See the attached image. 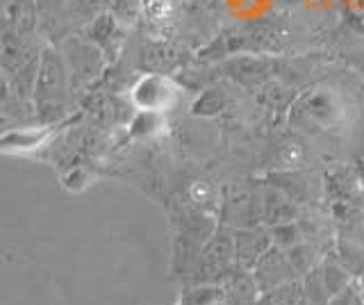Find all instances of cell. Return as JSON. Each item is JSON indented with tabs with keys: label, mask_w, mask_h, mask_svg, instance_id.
I'll list each match as a JSON object with an SVG mask.
<instances>
[{
	"label": "cell",
	"mask_w": 364,
	"mask_h": 305,
	"mask_svg": "<svg viewBox=\"0 0 364 305\" xmlns=\"http://www.w3.org/2000/svg\"><path fill=\"white\" fill-rule=\"evenodd\" d=\"M287 41H289L287 23L267 16L259 21H250V23L244 26L223 28L219 35L212 37L203 48H198L196 62L219 64L225 58H232V55H242V53L273 55L287 46Z\"/></svg>",
	"instance_id": "obj_1"
},
{
	"label": "cell",
	"mask_w": 364,
	"mask_h": 305,
	"mask_svg": "<svg viewBox=\"0 0 364 305\" xmlns=\"http://www.w3.org/2000/svg\"><path fill=\"white\" fill-rule=\"evenodd\" d=\"M348 103L337 87L316 82L296 94L287 112L289 126L305 134H333L344 128Z\"/></svg>",
	"instance_id": "obj_2"
},
{
	"label": "cell",
	"mask_w": 364,
	"mask_h": 305,
	"mask_svg": "<svg viewBox=\"0 0 364 305\" xmlns=\"http://www.w3.org/2000/svg\"><path fill=\"white\" fill-rule=\"evenodd\" d=\"M173 257H171V274L173 278L185 280L189 285L193 267L203 251V246L219 228V221L214 219L210 210H203L196 205H185L173 212Z\"/></svg>",
	"instance_id": "obj_3"
},
{
	"label": "cell",
	"mask_w": 364,
	"mask_h": 305,
	"mask_svg": "<svg viewBox=\"0 0 364 305\" xmlns=\"http://www.w3.org/2000/svg\"><path fill=\"white\" fill-rule=\"evenodd\" d=\"M66 87H68V69L62 55L53 48H46L41 53L37 80H34V89H32L39 121H55L60 117L66 100Z\"/></svg>",
	"instance_id": "obj_4"
},
{
	"label": "cell",
	"mask_w": 364,
	"mask_h": 305,
	"mask_svg": "<svg viewBox=\"0 0 364 305\" xmlns=\"http://www.w3.org/2000/svg\"><path fill=\"white\" fill-rule=\"evenodd\" d=\"M237 253H235V235L232 228L221 225L203 246L196 259L189 285H221V282L237 271Z\"/></svg>",
	"instance_id": "obj_5"
},
{
	"label": "cell",
	"mask_w": 364,
	"mask_h": 305,
	"mask_svg": "<svg viewBox=\"0 0 364 305\" xmlns=\"http://www.w3.org/2000/svg\"><path fill=\"white\" fill-rule=\"evenodd\" d=\"M182 87L166 73H144L130 89V103L136 112L166 114L180 103Z\"/></svg>",
	"instance_id": "obj_6"
},
{
	"label": "cell",
	"mask_w": 364,
	"mask_h": 305,
	"mask_svg": "<svg viewBox=\"0 0 364 305\" xmlns=\"http://www.w3.org/2000/svg\"><path fill=\"white\" fill-rule=\"evenodd\" d=\"M214 69L219 73V77H225V80H230L239 87L262 89L276 75V62L267 58V55L242 53L214 64Z\"/></svg>",
	"instance_id": "obj_7"
},
{
	"label": "cell",
	"mask_w": 364,
	"mask_h": 305,
	"mask_svg": "<svg viewBox=\"0 0 364 305\" xmlns=\"http://www.w3.org/2000/svg\"><path fill=\"white\" fill-rule=\"evenodd\" d=\"M250 274H253V280L259 294H267L271 289L287 285V282L299 280L287 253L278 246H271L269 251L257 259V264L250 269Z\"/></svg>",
	"instance_id": "obj_8"
},
{
	"label": "cell",
	"mask_w": 364,
	"mask_h": 305,
	"mask_svg": "<svg viewBox=\"0 0 364 305\" xmlns=\"http://www.w3.org/2000/svg\"><path fill=\"white\" fill-rule=\"evenodd\" d=\"M85 39H89L91 43H94V46L105 55L107 62H114L123 48L125 26L112 12H102L87 26Z\"/></svg>",
	"instance_id": "obj_9"
},
{
	"label": "cell",
	"mask_w": 364,
	"mask_h": 305,
	"mask_svg": "<svg viewBox=\"0 0 364 305\" xmlns=\"http://www.w3.org/2000/svg\"><path fill=\"white\" fill-rule=\"evenodd\" d=\"M221 225L228 228H248V225H259V196L250 194L244 189H232L230 194H225L221 203Z\"/></svg>",
	"instance_id": "obj_10"
},
{
	"label": "cell",
	"mask_w": 364,
	"mask_h": 305,
	"mask_svg": "<svg viewBox=\"0 0 364 305\" xmlns=\"http://www.w3.org/2000/svg\"><path fill=\"white\" fill-rule=\"evenodd\" d=\"M235 235V253H237V267L250 271L257 259L264 255L273 246L271 232L264 223L248 225V228H232Z\"/></svg>",
	"instance_id": "obj_11"
},
{
	"label": "cell",
	"mask_w": 364,
	"mask_h": 305,
	"mask_svg": "<svg viewBox=\"0 0 364 305\" xmlns=\"http://www.w3.org/2000/svg\"><path fill=\"white\" fill-rule=\"evenodd\" d=\"M259 217L267 228L278 223L296 221L299 219V205H296V200L291 196H287L278 187L264 185L259 194Z\"/></svg>",
	"instance_id": "obj_12"
},
{
	"label": "cell",
	"mask_w": 364,
	"mask_h": 305,
	"mask_svg": "<svg viewBox=\"0 0 364 305\" xmlns=\"http://www.w3.org/2000/svg\"><path fill=\"white\" fill-rule=\"evenodd\" d=\"M182 62V55L166 41H151L141 48L139 64L146 73H171L176 71Z\"/></svg>",
	"instance_id": "obj_13"
},
{
	"label": "cell",
	"mask_w": 364,
	"mask_h": 305,
	"mask_svg": "<svg viewBox=\"0 0 364 305\" xmlns=\"http://www.w3.org/2000/svg\"><path fill=\"white\" fill-rule=\"evenodd\" d=\"M53 128L39 126V128H7L0 132V151L9 153H26L41 149V146L50 139Z\"/></svg>",
	"instance_id": "obj_14"
},
{
	"label": "cell",
	"mask_w": 364,
	"mask_h": 305,
	"mask_svg": "<svg viewBox=\"0 0 364 305\" xmlns=\"http://www.w3.org/2000/svg\"><path fill=\"white\" fill-rule=\"evenodd\" d=\"M221 285L225 291V303H230V305H257L262 296L253 280V274L246 269H237L232 276H228L221 282Z\"/></svg>",
	"instance_id": "obj_15"
},
{
	"label": "cell",
	"mask_w": 364,
	"mask_h": 305,
	"mask_svg": "<svg viewBox=\"0 0 364 305\" xmlns=\"http://www.w3.org/2000/svg\"><path fill=\"white\" fill-rule=\"evenodd\" d=\"M228 107V94L225 89L219 85H210L200 89V94L196 100L191 103V114L193 117H203V119H212Z\"/></svg>",
	"instance_id": "obj_16"
},
{
	"label": "cell",
	"mask_w": 364,
	"mask_h": 305,
	"mask_svg": "<svg viewBox=\"0 0 364 305\" xmlns=\"http://www.w3.org/2000/svg\"><path fill=\"white\" fill-rule=\"evenodd\" d=\"M180 12V0H141V14L157 30H168L176 26Z\"/></svg>",
	"instance_id": "obj_17"
},
{
	"label": "cell",
	"mask_w": 364,
	"mask_h": 305,
	"mask_svg": "<svg viewBox=\"0 0 364 305\" xmlns=\"http://www.w3.org/2000/svg\"><path fill=\"white\" fill-rule=\"evenodd\" d=\"M328 189L330 196H335V200L339 203H353L360 191L362 185L355 176V168H339V171H333V176L328 178Z\"/></svg>",
	"instance_id": "obj_18"
},
{
	"label": "cell",
	"mask_w": 364,
	"mask_h": 305,
	"mask_svg": "<svg viewBox=\"0 0 364 305\" xmlns=\"http://www.w3.org/2000/svg\"><path fill=\"white\" fill-rule=\"evenodd\" d=\"M301 287H303V296L307 305H328L330 299H333V294H330L326 285L321 264H316L310 274H305L301 278Z\"/></svg>",
	"instance_id": "obj_19"
},
{
	"label": "cell",
	"mask_w": 364,
	"mask_h": 305,
	"mask_svg": "<svg viewBox=\"0 0 364 305\" xmlns=\"http://www.w3.org/2000/svg\"><path fill=\"white\" fill-rule=\"evenodd\" d=\"M289 257V262L296 271V276H299V280L305 276V274H310V271L316 267V264H321V255H318V248L312 244V242H301V244H296L294 248H289V251H284Z\"/></svg>",
	"instance_id": "obj_20"
},
{
	"label": "cell",
	"mask_w": 364,
	"mask_h": 305,
	"mask_svg": "<svg viewBox=\"0 0 364 305\" xmlns=\"http://www.w3.org/2000/svg\"><path fill=\"white\" fill-rule=\"evenodd\" d=\"M264 185L278 187L280 191H284L287 196H291L296 203H301L307 194V185L303 176H299L296 171H280V173H269L264 178Z\"/></svg>",
	"instance_id": "obj_21"
},
{
	"label": "cell",
	"mask_w": 364,
	"mask_h": 305,
	"mask_svg": "<svg viewBox=\"0 0 364 305\" xmlns=\"http://www.w3.org/2000/svg\"><path fill=\"white\" fill-rule=\"evenodd\" d=\"M257 305H307L303 296V287L301 280H294L282 285L278 289H271L267 294H262Z\"/></svg>",
	"instance_id": "obj_22"
},
{
	"label": "cell",
	"mask_w": 364,
	"mask_h": 305,
	"mask_svg": "<svg viewBox=\"0 0 364 305\" xmlns=\"http://www.w3.org/2000/svg\"><path fill=\"white\" fill-rule=\"evenodd\" d=\"M269 232H271V242H273V246L282 248V251H289V248H294L296 244L307 242V240H305V232H303L301 223H299V219H296V221H287V223L271 225Z\"/></svg>",
	"instance_id": "obj_23"
},
{
	"label": "cell",
	"mask_w": 364,
	"mask_h": 305,
	"mask_svg": "<svg viewBox=\"0 0 364 305\" xmlns=\"http://www.w3.org/2000/svg\"><path fill=\"white\" fill-rule=\"evenodd\" d=\"M164 128V114L155 112H139L130 123V139H148L155 137Z\"/></svg>",
	"instance_id": "obj_24"
},
{
	"label": "cell",
	"mask_w": 364,
	"mask_h": 305,
	"mask_svg": "<svg viewBox=\"0 0 364 305\" xmlns=\"http://www.w3.org/2000/svg\"><path fill=\"white\" fill-rule=\"evenodd\" d=\"M321 269H323V278H326V285L330 289V294H339L341 289H346L350 282H353V276L348 274L346 267H341L337 259L333 257H326L321 259Z\"/></svg>",
	"instance_id": "obj_25"
},
{
	"label": "cell",
	"mask_w": 364,
	"mask_h": 305,
	"mask_svg": "<svg viewBox=\"0 0 364 305\" xmlns=\"http://www.w3.org/2000/svg\"><path fill=\"white\" fill-rule=\"evenodd\" d=\"M107 12L117 16L125 28H130L141 16V0H107Z\"/></svg>",
	"instance_id": "obj_26"
},
{
	"label": "cell",
	"mask_w": 364,
	"mask_h": 305,
	"mask_svg": "<svg viewBox=\"0 0 364 305\" xmlns=\"http://www.w3.org/2000/svg\"><path fill=\"white\" fill-rule=\"evenodd\" d=\"M187 196L191 205L208 210V205L214 200V187L210 183H205V180H196V183H191Z\"/></svg>",
	"instance_id": "obj_27"
},
{
	"label": "cell",
	"mask_w": 364,
	"mask_h": 305,
	"mask_svg": "<svg viewBox=\"0 0 364 305\" xmlns=\"http://www.w3.org/2000/svg\"><path fill=\"white\" fill-rule=\"evenodd\" d=\"M328 305H364V289H362V282L353 280L346 289H341L339 294H335L330 299Z\"/></svg>",
	"instance_id": "obj_28"
},
{
	"label": "cell",
	"mask_w": 364,
	"mask_h": 305,
	"mask_svg": "<svg viewBox=\"0 0 364 305\" xmlns=\"http://www.w3.org/2000/svg\"><path fill=\"white\" fill-rule=\"evenodd\" d=\"M62 183H64L66 189L80 191V189H85V187L89 185V173L85 171V168L75 166V168H71V171H68V173L62 178Z\"/></svg>",
	"instance_id": "obj_29"
},
{
	"label": "cell",
	"mask_w": 364,
	"mask_h": 305,
	"mask_svg": "<svg viewBox=\"0 0 364 305\" xmlns=\"http://www.w3.org/2000/svg\"><path fill=\"white\" fill-rule=\"evenodd\" d=\"M280 157H282V162L284 164H299L301 162V157H303V146L296 141V139H289V141H284L282 144V149H280Z\"/></svg>",
	"instance_id": "obj_30"
},
{
	"label": "cell",
	"mask_w": 364,
	"mask_h": 305,
	"mask_svg": "<svg viewBox=\"0 0 364 305\" xmlns=\"http://www.w3.org/2000/svg\"><path fill=\"white\" fill-rule=\"evenodd\" d=\"M344 58H346V62L353 66V69L360 71V73L364 75V43H360V46L348 48Z\"/></svg>",
	"instance_id": "obj_31"
},
{
	"label": "cell",
	"mask_w": 364,
	"mask_h": 305,
	"mask_svg": "<svg viewBox=\"0 0 364 305\" xmlns=\"http://www.w3.org/2000/svg\"><path fill=\"white\" fill-rule=\"evenodd\" d=\"M353 168H355V176H358L360 185L364 189V151L355 155V160H353Z\"/></svg>",
	"instance_id": "obj_32"
},
{
	"label": "cell",
	"mask_w": 364,
	"mask_h": 305,
	"mask_svg": "<svg viewBox=\"0 0 364 305\" xmlns=\"http://www.w3.org/2000/svg\"><path fill=\"white\" fill-rule=\"evenodd\" d=\"M176 305H196V303L191 301V296H189V294H187V289L182 287V291H180V296H178Z\"/></svg>",
	"instance_id": "obj_33"
},
{
	"label": "cell",
	"mask_w": 364,
	"mask_h": 305,
	"mask_svg": "<svg viewBox=\"0 0 364 305\" xmlns=\"http://www.w3.org/2000/svg\"><path fill=\"white\" fill-rule=\"evenodd\" d=\"M362 289H364V282H362Z\"/></svg>",
	"instance_id": "obj_34"
}]
</instances>
